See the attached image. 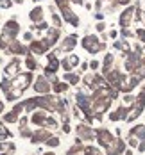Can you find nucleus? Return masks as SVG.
I'll use <instances>...</instances> for the list:
<instances>
[{
	"mask_svg": "<svg viewBox=\"0 0 145 155\" xmlns=\"http://www.w3.org/2000/svg\"><path fill=\"white\" fill-rule=\"evenodd\" d=\"M50 136V132H47V130H38L36 134H34V137H32V143H40V141H45V139H50L48 137Z\"/></svg>",
	"mask_w": 145,
	"mask_h": 155,
	"instance_id": "nucleus-1",
	"label": "nucleus"
},
{
	"mask_svg": "<svg viewBox=\"0 0 145 155\" xmlns=\"http://www.w3.org/2000/svg\"><path fill=\"white\" fill-rule=\"evenodd\" d=\"M47 114L45 112H36L34 116H32V123H36V125H47Z\"/></svg>",
	"mask_w": 145,
	"mask_h": 155,
	"instance_id": "nucleus-2",
	"label": "nucleus"
},
{
	"mask_svg": "<svg viewBox=\"0 0 145 155\" xmlns=\"http://www.w3.org/2000/svg\"><path fill=\"white\" fill-rule=\"evenodd\" d=\"M77 62H79V57H75V55H70L68 59H64V61H63V68H64V70H72V68H74Z\"/></svg>",
	"mask_w": 145,
	"mask_h": 155,
	"instance_id": "nucleus-3",
	"label": "nucleus"
},
{
	"mask_svg": "<svg viewBox=\"0 0 145 155\" xmlns=\"http://www.w3.org/2000/svg\"><path fill=\"white\" fill-rule=\"evenodd\" d=\"M20 70V62L18 61H13L7 68H5V75H9V77H13V75H16V71Z\"/></svg>",
	"mask_w": 145,
	"mask_h": 155,
	"instance_id": "nucleus-4",
	"label": "nucleus"
},
{
	"mask_svg": "<svg viewBox=\"0 0 145 155\" xmlns=\"http://www.w3.org/2000/svg\"><path fill=\"white\" fill-rule=\"evenodd\" d=\"M77 132L81 134V137H82V139H91V137H93V132H91L90 128L82 127V125H79V127H77Z\"/></svg>",
	"mask_w": 145,
	"mask_h": 155,
	"instance_id": "nucleus-5",
	"label": "nucleus"
},
{
	"mask_svg": "<svg viewBox=\"0 0 145 155\" xmlns=\"http://www.w3.org/2000/svg\"><path fill=\"white\" fill-rule=\"evenodd\" d=\"M34 87H36V91H40V93H47L48 91V86H47V80H45V78H40Z\"/></svg>",
	"mask_w": 145,
	"mask_h": 155,
	"instance_id": "nucleus-6",
	"label": "nucleus"
},
{
	"mask_svg": "<svg viewBox=\"0 0 145 155\" xmlns=\"http://www.w3.org/2000/svg\"><path fill=\"white\" fill-rule=\"evenodd\" d=\"M74 45H75V36L72 34V36H68V38H66V41L63 43V50L68 52V50H72V48H74Z\"/></svg>",
	"mask_w": 145,
	"mask_h": 155,
	"instance_id": "nucleus-7",
	"label": "nucleus"
},
{
	"mask_svg": "<svg viewBox=\"0 0 145 155\" xmlns=\"http://www.w3.org/2000/svg\"><path fill=\"white\" fill-rule=\"evenodd\" d=\"M31 20H38V21H41V7H36L34 11H31Z\"/></svg>",
	"mask_w": 145,
	"mask_h": 155,
	"instance_id": "nucleus-8",
	"label": "nucleus"
},
{
	"mask_svg": "<svg viewBox=\"0 0 145 155\" xmlns=\"http://www.w3.org/2000/svg\"><path fill=\"white\" fill-rule=\"evenodd\" d=\"M9 136H11V134H9V130H5V128H4V125L0 123V141L5 139V137H9Z\"/></svg>",
	"mask_w": 145,
	"mask_h": 155,
	"instance_id": "nucleus-9",
	"label": "nucleus"
},
{
	"mask_svg": "<svg viewBox=\"0 0 145 155\" xmlns=\"http://www.w3.org/2000/svg\"><path fill=\"white\" fill-rule=\"evenodd\" d=\"M47 144L48 146H57V144H59V139H57V137H50V139L47 141Z\"/></svg>",
	"mask_w": 145,
	"mask_h": 155,
	"instance_id": "nucleus-10",
	"label": "nucleus"
},
{
	"mask_svg": "<svg viewBox=\"0 0 145 155\" xmlns=\"http://www.w3.org/2000/svg\"><path fill=\"white\" fill-rule=\"evenodd\" d=\"M27 66H29L31 70H34V68H36V62H34V61L31 59V57H29V59H27Z\"/></svg>",
	"mask_w": 145,
	"mask_h": 155,
	"instance_id": "nucleus-11",
	"label": "nucleus"
}]
</instances>
